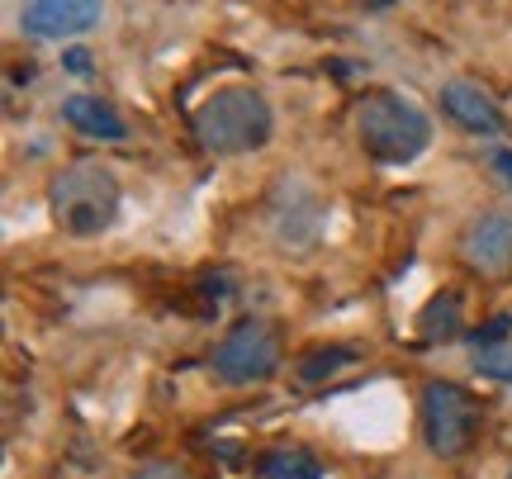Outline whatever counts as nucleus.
<instances>
[{"label":"nucleus","mask_w":512,"mask_h":479,"mask_svg":"<svg viewBox=\"0 0 512 479\" xmlns=\"http://www.w3.org/2000/svg\"><path fill=\"white\" fill-rule=\"evenodd\" d=\"M285 190H290V200H280V190H275V200H271V233L285 252H309L313 242L323 238L328 204L318 200L304 181H285Z\"/></svg>","instance_id":"6"},{"label":"nucleus","mask_w":512,"mask_h":479,"mask_svg":"<svg viewBox=\"0 0 512 479\" xmlns=\"http://www.w3.org/2000/svg\"><path fill=\"white\" fill-rule=\"evenodd\" d=\"M441 110H446L451 124H460V129L475 133V138L503 133V110L489 100V91H479L475 81H446L441 86Z\"/></svg>","instance_id":"9"},{"label":"nucleus","mask_w":512,"mask_h":479,"mask_svg":"<svg viewBox=\"0 0 512 479\" xmlns=\"http://www.w3.org/2000/svg\"><path fill=\"white\" fill-rule=\"evenodd\" d=\"M508 479H512V470H508Z\"/></svg>","instance_id":"20"},{"label":"nucleus","mask_w":512,"mask_h":479,"mask_svg":"<svg viewBox=\"0 0 512 479\" xmlns=\"http://www.w3.org/2000/svg\"><path fill=\"white\" fill-rule=\"evenodd\" d=\"M280 370V337L266 318H242L214 347V375L223 385H261Z\"/></svg>","instance_id":"5"},{"label":"nucleus","mask_w":512,"mask_h":479,"mask_svg":"<svg viewBox=\"0 0 512 479\" xmlns=\"http://www.w3.org/2000/svg\"><path fill=\"white\" fill-rule=\"evenodd\" d=\"M356 143L370 162L408 166L432 143V119L399 91H370L356 100Z\"/></svg>","instance_id":"2"},{"label":"nucleus","mask_w":512,"mask_h":479,"mask_svg":"<svg viewBox=\"0 0 512 479\" xmlns=\"http://www.w3.org/2000/svg\"><path fill=\"white\" fill-rule=\"evenodd\" d=\"M133 479H190L181 470V465H171V461H157V465H143V470H138V475Z\"/></svg>","instance_id":"16"},{"label":"nucleus","mask_w":512,"mask_h":479,"mask_svg":"<svg viewBox=\"0 0 512 479\" xmlns=\"http://www.w3.org/2000/svg\"><path fill=\"white\" fill-rule=\"evenodd\" d=\"M100 15H105V0H29L19 15V29L43 43H62V38L91 34Z\"/></svg>","instance_id":"7"},{"label":"nucleus","mask_w":512,"mask_h":479,"mask_svg":"<svg viewBox=\"0 0 512 479\" xmlns=\"http://www.w3.org/2000/svg\"><path fill=\"white\" fill-rule=\"evenodd\" d=\"M422 437L441 461L465 456L479 437V404L451 380H432L422 389Z\"/></svg>","instance_id":"4"},{"label":"nucleus","mask_w":512,"mask_h":479,"mask_svg":"<svg viewBox=\"0 0 512 479\" xmlns=\"http://www.w3.org/2000/svg\"><path fill=\"white\" fill-rule=\"evenodd\" d=\"M475 370L484 375V380H503V385H512V347L503 342V347H479L475 351Z\"/></svg>","instance_id":"14"},{"label":"nucleus","mask_w":512,"mask_h":479,"mask_svg":"<svg viewBox=\"0 0 512 479\" xmlns=\"http://www.w3.org/2000/svg\"><path fill=\"white\" fill-rule=\"evenodd\" d=\"M489 166H494L498 176H503V185L512 190V148H494L489 152Z\"/></svg>","instance_id":"17"},{"label":"nucleus","mask_w":512,"mask_h":479,"mask_svg":"<svg viewBox=\"0 0 512 479\" xmlns=\"http://www.w3.org/2000/svg\"><path fill=\"white\" fill-rule=\"evenodd\" d=\"M456 314H460V299L456 295H441L422 309V337L437 342V337H451L456 332Z\"/></svg>","instance_id":"12"},{"label":"nucleus","mask_w":512,"mask_h":479,"mask_svg":"<svg viewBox=\"0 0 512 479\" xmlns=\"http://www.w3.org/2000/svg\"><path fill=\"white\" fill-rule=\"evenodd\" d=\"M512 337V314H498L494 323H484V328H475L470 332V347H503V342H508Z\"/></svg>","instance_id":"15"},{"label":"nucleus","mask_w":512,"mask_h":479,"mask_svg":"<svg viewBox=\"0 0 512 479\" xmlns=\"http://www.w3.org/2000/svg\"><path fill=\"white\" fill-rule=\"evenodd\" d=\"M62 119H67L76 133L100 138V143H124L128 138L124 114L114 110V105H105L100 95H67V100H62Z\"/></svg>","instance_id":"10"},{"label":"nucleus","mask_w":512,"mask_h":479,"mask_svg":"<svg viewBox=\"0 0 512 479\" xmlns=\"http://www.w3.org/2000/svg\"><path fill=\"white\" fill-rule=\"evenodd\" d=\"M342 366H356V351H351V347H328V351H313L309 361L299 366V375L313 385V380H328V375H337Z\"/></svg>","instance_id":"13"},{"label":"nucleus","mask_w":512,"mask_h":479,"mask_svg":"<svg viewBox=\"0 0 512 479\" xmlns=\"http://www.w3.org/2000/svg\"><path fill=\"white\" fill-rule=\"evenodd\" d=\"M48 204H53V219L62 223L72 238H100V233L114 228V219H119L124 190H119V176H114L110 166L76 162L53 176Z\"/></svg>","instance_id":"3"},{"label":"nucleus","mask_w":512,"mask_h":479,"mask_svg":"<svg viewBox=\"0 0 512 479\" xmlns=\"http://www.w3.org/2000/svg\"><path fill=\"white\" fill-rule=\"evenodd\" d=\"M366 10H389V5H399V0H361Z\"/></svg>","instance_id":"19"},{"label":"nucleus","mask_w":512,"mask_h":479,"mask_svg":"<svg viewBox=\"0 0 512 479\" xmlns=\"http://www.w3.org/2000/svg\"><path fill=\"white\" fill-rule=\"evenodd\" d=\"M465 261L484 271V276H508L512 271V214L494 209V214H479L465 228Z\"/></svg>","instance_id":"8"},{"label":"nucleus","mask_w":512,"mask_h":479,"mask_svg":"<svg viewBox=\"0 0 512 479\" xmlns=\"http://www.w3.org/2000/svg\"><path fill=\"white\" fill-rule=\"evenodd\" d=\"M67 67H72V72H91V57H86V48H72V53H67Z\"/></svg>","instance_id":"18"},{"label":"nucleus","mask_w":512,"mask_h":479,"mask_svg":"<svg viewBox=\"0 0 512 479\" xmlns=\"http://www.w3.org/2000/svg\"><path fill=\"white\" fill-rule=\"evenodd\" d=\"M261 479H323V465L304 446H280L271 456H261Z\"/></svg>","instance_id":"11"},{"label":"nucleus","mask_w":512,"mask_h":479,"mask_svg":"<svg viewBox=\"0 0 512 479\" xmlns=\"http://www.w3.org/2000/svg\"><path fill=\"white\" fill-rule=\"evenodd\" d=\"M190 129L209 157H247V152H261L271 143L275 114L266 105V95L252 86H223L195 110Z\"/></svg>","instance_id":"1"}]
</instances>
